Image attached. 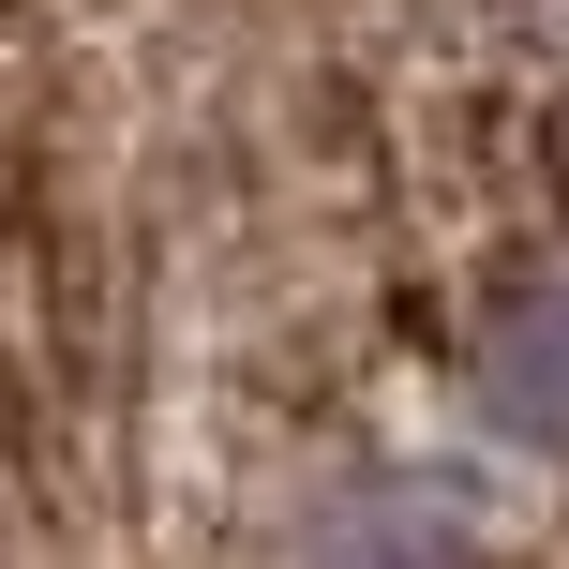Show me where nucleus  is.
<instances>
[{
  "label": "nucleus",
  "instance_id": "obj_1",
  "mask_svg": "<svg viewBox=\"0 0 569 569\" xmlns=\"http://www.w3.org/2000/svg\"><path fill=\"white\" fill-rule=\"evenodd\" d=\"M465 390H480L495 435H525V450H555L569 435V284L555 300H510L480 330V360H465Z\"/></svg>",
  "mask_w": 569,
  "mask_h": 569
}]
</instances>
